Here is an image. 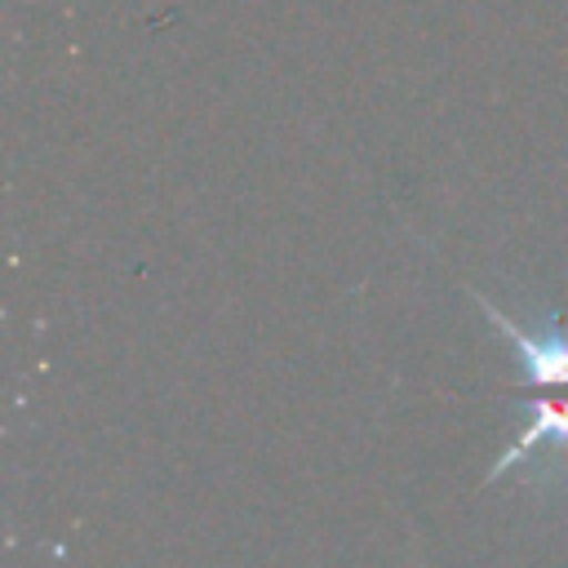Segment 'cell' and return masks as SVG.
<instances>
[{
  "mask_svg": "<svg viewBox=\"0 0 568 568\" xmlns=\"http://www.w3.org/2000/svg\"><path fill=\"white\" fill-rule=\"evenodd\" d=\"M541 444H559V448H568V404H550V399H537L532 404V413H528V426L519 430V439L493 462V470H488V479H497V475H506L519 457H528L532 448H541Z\"/></svg>",
  "mask_w": 568,
  "mask_h": 568,
  "instance_id": "cell-2",
  "label": "cell"
},
{
  "mask_svg": "<svg viewBox=\"0 0 568 568\" xmlns=\"http://www.w3.org/2000/svg\"><path fill=\"white\" fill-rule=\"evenodd\" d=\"M470 297L479 302V311L488 315V324L515 346V359L524 368V386H541V390L568 386V315H555V328L550 333H532V328L515 324L506 311H497L484 293L470 288Z\"/></svg>",
  "mask_w": 568,
  "mask_h": 568,
  "instance_id": "cell-1",
  "label": "cell"
}]
</instances>
